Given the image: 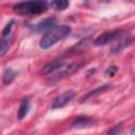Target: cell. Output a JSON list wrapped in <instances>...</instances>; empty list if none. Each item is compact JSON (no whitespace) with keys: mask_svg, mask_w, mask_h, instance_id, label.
Here are the masks:
<instances>
[{"mask_svg":"<svg viewBox=\"0 0 135 135\" xmlns=\"http://www.w3.org/2000/svg\"><path fill=\"white\" fill-rule=\"evenodd\" d=\"M121 36H122V31L121 30H114V31L105 32V33L101 34L100 36H98L93 41V43L96 46L105 45V44H109L111 42H114V41L118 40L119 38H121Z\"/></svg>","mask_w":135,"mask_h":135,"instance_id":"obj_3","label":"cell"},{"mask_svg":"<svg viewBox=\"0 0 135 135\" xmlns=\"http://www.w3.org/2000/svg\"><path fill=\"white\" fill-rule=\"evenodd\" d=\"M79 66H80V63H77V62L70 63V64H68V65L64 66V68L62 66V68L59 70V72H58L57 74H55L54 76H52L51 82H52V83H53V82H56V81H58L59 79L64 78V77L69 76V75L73 74L74 72H76V71L79 69Z\"/></svg>","mask_w":135,"mask_h":135,"instance_id":"obj_6","label":"cell"},{"mask_svg":"<svg viewBox=\"0 0 135 135\" xmlns=\"http://www.w3.org/2000/svg\"><path fill=\"white\" fill-rule=\"evenodd\" d=\"M94 124H95V120L93 118L86 116H79L72 121L71 129H84V128H90Z\"/></svg>","mask_w":135,"mask_h":135,"instance_id":"obj_7","label":"cell"},{"mask_svg":"<svg viewBox=\"0 0 135 135\" xmlns=\"http://www.w3.org/2000/svg\"><path fill=\"white\" fill-rule=\"evenodd\" d=\"M111 89V85L110 84H102V85H100V86H97V88H95L94 90H91V91H89L88 93H85L80 99H79V101L82 103V102H85L86 100H89L90 98H92V97H94V96H96V95H98V94H100V93H103V92H105V91H108V90H110Z\"/></svg>","mask_w":135,"mask_h":135,"instance_id":"obj_9","label":"cell"},{"mask_svg":"<svg viewBox=\"0 0 135 135\" xmlns=\"http://www.w3.org/2000/svg\"><path fill=\"white\" fill-rule=\"evenodd\" d=\"M70 33H71V27L69 25L63 24V25L55 26L54 28L50 30L42 36L39 45L42 50H47L54 44H56L58 41L68 37Z\"/></svg>","mask_w":135,"mask_h":135,"instance_id":"obj_1","label":"cell"},{"mask_svg":"<svg viewBox=\"0 0 135 135\" xmlns=\"http://www.w3.org/2000/svg\"><path fill=\"white\" fill-rule=\"evenodd\" d=\"M47 9V3L44 1H23L14 4L13 11L21 16L40 15Z\"/></svg>","mask_w":135,"mask_h":135,"instance_id":"obj_2","label":"cell"},{"mask_svg":"<svg viewBox=\"0 0 135 135\" xmlns=\"http://www.w3.org/2000/svg\"><path fill=\"white\" fill-rule=\"evenodd\" d=\"M9 46V39L8 38H4L3 40L0 41V56H3Z\"/></svg>","mask_w":135,"mask_h":135,"instance_id":"obj_16","label":"cell"},{"mask_svg":"<svg viewBox=\"0 0 135 135\" xmlns=\"http://www.w3.org/2000/svg\"><path fill=\"white\" fill-rule=\"evenodd\" d=\"M75 97V92L74 91H66V92H63L62 94L58 95L52 102V105L51 108L52 109H61L63 107H65L73 98Z\"/></svg>","mask_w":135,"mask_h":135,"instance_id":"obj_5","label":"cell"},{"mask_svg":"<svg viewBox=\"0 0 135 135\" xmlns=\"http://www.w3.org/2000/svg\"><path fill=\"white\" fill-rule=\"evenodd\" d=\"M131 135H134V127H132L131 129Z\"/></svg>","mask_w":135,"mask_h":135,"instance_id":"obj_19","label":"cell"},{"mask_svg":"<svg viewBox=\"0 0 135 135\" xmlns=\"http://www.w3.org/2000/svg\"><path fill=\"white\" fill-rule=\"evenodd\" d=\"M117 72H118V66H116V65H111V66H109V68L105 70L104 74H105L107 76H109V77H113V76L116 75Z\"/></svg>","mask_w":135,"mask_h":135,"instance_id":"obj_17","label":"cell"},{"mask_svg":"<svg viewBox=\"0 0 135 135\" xmlns=\"http://www.w3.org/2000/svg\"><path fill=\"white\" fill-rule=\"evenodd\" d=\"M14 24H15V20L14 19H12V20H9V22H7V24L4 26V28L2 30V37H4V38H6V37H8L9 36V34H11V32H12V28L14 27Z\"/></svg>","mask_w":135,"mask_h":135,"instance_id":"obj_15","label":"cell"},{"mask_svg":"<svg viewBox=\"0 0 135 135\" xmlns=\"http://www.w3.org/2000/svg\"><path fill=\"white\" fill-rule=\"evenodd\" d=\"M120 131H121V124L119 123V124L114 126L112 129H110V130L107 132L105 135H118V134L120 133Z\"/></svg>","mask_w":135,"mask_h":135,"instance_id":"obj_18","label":"cell"},{"mask_svg":"<svg viewBox=\"0 0 135 135\" xmlns=\"http://www.w3.org/2000/svg\"><path fill=\"white\" fill-rule=\"evenodd\" d=\"M31 109V103H30V100L26 98V99H23L19 105V109H18V113H17V117L19 120H22L28 113Z\"/></svg>","mask_w":135,"mask_h":135,"instance_id":"obj_11","label":"cell"},{"mask_svg":"<svg viewBox=\"0 0 135 135\" xmlns=\"http://www.w3.org/2000/svg\"><path fill=\"white\" fill-rule=\"evenodd\" d=\"M89 45V40L88 39H84V40H81L79 41L76 45H74L71 50H70V53L71 54H75V53H79V52H82L84 51Z\"/></svg>","mask_w":135,"mask_h":135,"instance_id":"obj_13","label":"cell"},{"mask_svg":"<svg viewBox=\"0 0 135 135\" xmlns=\"http://www.w3.org/2000/svg\"><path fill=\"white\" fill-rule=\"evenodd\" d=\"M131 43H132V39H131V37H129V36H128V37H124V38H119V41H117L116 45L112 47L111 53H112V54H118V53H120L124 47L129 46Z\"/></svg>","mask_w":135,"mask_h":135,"instance_id":"obj_10","label":"cell"},{"mask_svg":"<svg viewBox=\"0 0 135 135\" xmlns=\"http://www.w3.org/2000/svg\"><path fill=\"white\" fill-rule=\"evenodd\" d=\"M56 23H57V19L55 17H49V18H45V19L39 21L38 23L34 24L31 27V30L34 33H43V32L46 33L50 30L54 28Z\"/></svg>","mask_w":135,"mask_h":135,"instance_id":"obj_4","label":"cell"},{"mask_svg":"<svg viewBox=\"0 0 135 135\" xmlns=\"http://www.w3.org/2000/svg\"><path fill=\"white\" fill-rule=\"evenodd\" d=\"M64 64V59L62 58H56L50 62H47L43 69H42V73L43 74H51L57 70H60Z\"/></svg>","mask_w":135,"mask_h":135,"instance_id":"obj_8","label":"cell"},{"mask_svg":"<svg viewBox=\"0 0 135 135\" xmlns=\"http://www.w3.org/2000/svg\"><path fill=\"white\" fill-rule=\"evenodd\" d=\"M18 72L13 69H6L2 75V81L4 84H11L17 77Z\"/></svg>","mask_w":135,"mask_h":135,"instance_id":"obj_12","label":"cell"},{"mask_svg":"<svg viewBox=\"0 0 135 135\" xmlns=\"http://www.w3.org/2000/svg\"><path fill=\"white\" fill-rule=\"evenodd\" d=\"M70 5V2L66 0H56L51 2V6H53L57 11H63Z\"/></svg>","mask_w":135,"mask_h":135,"instance_id":"obj_14","label":"cell"}]
</instances>
